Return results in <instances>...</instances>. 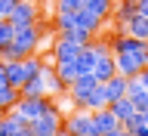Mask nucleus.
<instances>
[{
  "mask_svg": "<svg viewBox=\"0 0 148 136\" xmlns=\"http://www.w3.org/2000/svg\"><path fill=\"white\" fill-rule=\"evenodd\" d=\"M40 43H43V37H40L37 25L16 28V34H12L9 46L3 50V53H0V59H3V62H6V59H25V56L37 53V50H40Z\"/></svg>",
  "mask_w": 148,
  "mask_h": 136,
  "instance_id": "nucleus-1",
  "label": "nucleus"
},
{
  "mask_svg": "<svg viewBox=\"0 0 148 136\" xmlns=\"http://www.w3.org/2000/svg\"><path fill=\"white\" fill-rule=\"evenodd\" d=\"M49 108H56V96H22V99H18V105H16L12 111H16L22 121H28V124H31L34 118L46 115Z\"/></svg>",
  "mask_w": 148,
  "mask_h": 136,
  "instance_id": "nucleus-2",
  "label": "nucleus"
},
{
  "mask_svg": "<svg viewBox=\"0 0 148 136\" xmlns=\"http://www.w3.org/2000/svg\"><path fill=\"white\" fill-rule=\"evenodd\" d=\"M62 127L71 136H92V111L80 108V105H71V111L62 118Z\"/></svg>",
  "mask_w": 148,
  "mask_h": 136,
  "instance_id": "nucleus-3",
  "label": "nucleus"
},
{
  "mask_svg": "<svg viewBox=\"0 0 148 136\" xmlns=\"http://www.w3.org/2000/svg\"><path fill=\"white\" fill-rule=\"evenodd\" d=\"M80 50H83L80 43L68 40L65 34H56V37H53V46H49V62H53V65H59V62H74Z\"/></svg>",
  "mask_w": 148,
  "mask_h": 136,
  "instance_id": "nucleus-4",
  "label": "nucleus"
},
{
  "mask_svg": "<svg viewBox=\"0 0 148 136\" xmlns=\"http://www.w3.org/2000/svg\"><path fill=\"white\" fill-rule=\"evenodd\" d=\"M96 84H99V81H96V74H92V71L77 74V77H74V84L68 87V102L83 108V102H86V96H90V90L96 87Z\"/></svg>",
  "mask_w": 148,
  "mask_h": 136,
  "instance_id": "nucleus-5",
  "label": "nucleus"
},
{
  "mask_svg": "<svg viewBox=\"0 0 148 136\" xmlns=\"http://www.w3.org/2000/svg\"><path fill=\"white\" fill-rule=\"evenodd\" d=\"M62 111L59 108H49L46 115H40V118L31 121V130H34V136H56L59 130H62Z\"/></svg>",
  "mask_w": 148,
  "mask_h": 136,
  "instance_id": "nucleus-6",
  "label": "nucleus"
},
{
  "mask_svg": "<svg viewBox=\"0 0 148 136\" xmlns=\"http://www.w3.org/2000/svg\"><path fill=\"white\" fill-rule=\"evenodd\" d=\"M37 19H40V6H37V0H18L16 9L9 12V22L16 28H25V25H34Z\"/></svg>",
  "mask_w": 148,
  "mask_h": 136,
  "instance_id": "nucleus-7",
  "label": "nucleus"
},
{
  "mask_svg": "<svg viewBox=\"0 0 148 136\" xmlns=\"http://www.w3.org/2000/svg\"><path fill=\"white\" fill-rule=\"evenodd\" d=\"M114 127H120V121H117V115L105 105V108H99V111H92V136H102V133H108V130H114Z\"/></svg>",
  "mask_w": 148,
  "mask_h": 136,
  "instance_id": "nucleus-8",
  "label": "nucleus"
},
{
  "mask_svg": "<svg viewBox=\"0 0 148 136\" xmlns=\"http://www.w3.org/2000/svg\"><path fill=\"white\" fill-rule=\"evenodd\" d=\"M40 77L46 81V93H49V96H56V99H59V96H68V87H65L62 77L56 74V65L46 62L43 68H40Z\"/></svg>",
  "mask_w": 148,
  "mask_h": 136,
  "instance_id": "nucleus-9",
  "label": "nucleus"
},
{
  "mask_svg": "<svg viewBox=\"0 0 148 136\" xmlns=\"http://www.w3.org/2000/svg\"><path fill=\"white\" fill-rule=\"evenodd\" d=\"M114 68H117V74H123V77H136L145 65L139 62L136 56H130V53H114Z\"/></svg>",
  "mask_w": 148,
  "mask_h": 136,
  "instance_id": "nucleus-10",
  "label": "nucleus"
},
{
  "mask_svg": "<svg viewBox=\"0 0 148 136\" xmlns=\"http://www.w3.org/2000/svg\"><path fill=\"white\" fill-rule=\"evenodd\" d=\"M92 74H96V81H99V84H105L108 77H114V74H117V68H114V53L96 56V65H92Z\"/></svg>",
  "mask_w": 148,
  "mask_h": 136,
  "instance_id": "nucleus-11",
  "label": "nucleus"
},
{
  "mask_svg": "<svg viewBox=\"0 0 148 136\" xmlns=\"http://www.w3.org/2000/svg\"><path fill=\"white\" fill-rule=\"evenodd\" d=\"M133 16H136V0H114L111 19H114V25H117V28H123Z\"/></svg>",
  "mask_w": 148,
  "mask_h": 136,
  "instance_id": "nucleus-12",
  "label": "nucleus"
},
{
  "mask_svg": "<svg viewBox=\"0 0 148 136\" xmlns=\"http://www.w3.org/2000/svg\"><path fill=\"white\" fill-rule=\"evenodd\" d=\"M3 71H6V81L12 84V87H18V90H22V84L28 81L25 77V62H22V59H6V62H3Z\"/></svg>",
  "mask_w": 148,
  "mask_h": 136,
  "instance_id": "nucleus-13",
  "label": "nucleus"
},
{
  "mask_svg": "<svg viewBox=\"0 0 148 136\" xmlns=\"http://www.w3.org/2000/svg\"><path fill=\"white\" fill-rule=\"evenodd\" d=\"M108 108L114 111V115H117V121H120V124H127L130 118H136V115H139L136 102L130 99V96H123V99H114V102H111V105H108Z\"/></svg>",
  "mask_w": 148,
  "mask_h": 136,
  "instance_id": "nucleus-14",
  "label": "nucleus"
},
{
  "mask_svg": "<svg viewBox=\"0 0 148 136\" xmlns=\"http://www.w3.org/2000/svg\"><path fill=\"white\" fill-rule=\"evenodd\" d=\"M127 87H130V77H123V74L108 77V81H105V90H108V105H111L114 99H123V96H127Z\"/></svg>",
  "mask_w": 148,
  "mask_h": 136,
  "instance_id": "nucleus-15",
  "label": "nucleus"
},
{
  "mask_svg": "<svg viewBox=\"0 0 148 136\" xmlns=\"http://www.w3.org/2000/svg\"><path fill=\"white\" fill-rule=\"evenodd\" d=\"M18 99H22V90L12 87V84H3V87H0V115H3V111H12L18 105Z\"/></svg>",
  "mask_w": 148,
  "mask_h": 136,
  "instance_id": "nucleus-16",
  "label": "nucleus"
},
{
  "mask_svg": "<svg viewBox=\"0 0 148 136\" xmlns=\"http://www.w3.org/2000/svg\"><path fill=\"white\" fill-rule=\"evenodd\" d=\"M108 105V90H105V84H96L90 90V96H86V102H83V108H90V111H99Z\"/></svg>",
  "mask_w": 148,
  "mask_h": 136,
  "instance_id": "nucleus-17",
  "label": "nucleus"
},
{
  "mask_svg": "<svg viewBox=\"0 0 148 136\" xmlns=\"http://www.w3.org/2000/svg\"><path fill=\"white\" fill-rule=\"evenodd\" d=\"M120 31H127V34H133V37H139V40H148V16H133L127 22V25L120 28Z\"/></svg>",
  "mask_w": 148,
  "mask_h": 136,
  "instance_id": "nucleus-18",
  "label": "nucleus"
},
{
  "mask_svg": "<svg viewBox=\"0 0 148 136\" xmlns=\"http://www.w3.org/2000/svg\"><path fill=\"white\" fill-rule=\"evenodd\" d=\"M83 9H90L96 19L108 22L111 19V9H114V0H83Z\"/></svg>",
  "mask_w": 148,
  "mask_h": 136,
  "instance_id": "nucleus-19",
  "label": "nucleus"
},
{
  "mask_svg": "<svg viewBox=\"0 0 148 136\" xmlns=\"http://www.w3.org/2000/svg\"><path fill=\"white\" fill-rule=\"evenodd\" d=\"M22 124H28V121H22L16 111H3L0 115V136H16Z\"/></svg>",
  "mask_w": 148,
  "mask_h": 136,
  "instance_id": "nucleus-20",
  "label": "nucleus"
},
{
  "mask_svg": "<svg viewBox=\"0 0 148 136\" xmlns=\"http://www.w3.org/2000/svg\"><path fill=\"white\" fill-rule=\"evenodd\" d=\"M77 25H80L83 31H90V34H99L105 22H102V19H96L90 9H77Z\"/></svg>",
  "mask_w": 148,
  "mask_h": 136,
  "instance_id": "nucleus-21",
  "label": "nucleus"
},
{
  "mask_svg": "<svg viewBox=\"0 0 148 136\" xmlns=\"http://www.w3.org/2000/svg\"><path fill=\"white\" fill-rule=\"evenodd\" d=\"M74 62H77V71H80V74L92 71V65H96V50H92V40L83 46L80 53H77V59H74Z\"/></svg>",
  "mask_w": 148,
  "mask_h": 136,
  "instance_id": "nucleus-22",
  "label": "nucleus"
},
{
  "mask_svg": "<svg viewBox=\"0 0 148 136\" xmlns=\"http://www.w3.org/2000/svg\"><path fill=\"white\" fill-rule=\"evenodd\" d=\"M22 96H49L46 93V81L37 74V77H31V81L22 84Z\"/></svg>",
  "mask_w": 148,
  "mask_h": 136,
  "instance_id": "nucleus-23",
  "label": "nucleus"
},
{
  "mask_svg": "<svg viewBox=\"0 0 148 136\" xmlns=\"http://www.w3.org/2000/svg\"><path fill=\"white\" fill-rule=\"evenodd\" d=\"M56 74L62 77V84H65V87H71V84H74V77H77L80 71H77V62H59V65H56Z\"/></svg>",
  "mask_w": 148,
  "mask_h": 136,
  "instance_id": "nucleus-24",
  "label": "nucleus"
},
{
  "mask_svg": "<svg viewBox=\"0 0 148 136\" xmlns=\"http://www.w3.org/2000/svg\"><path fill=\"white\" fill-rule=\"evenodd\" d=\"M22 62H25V77L28 81H31V77H37V74H40V68H43V59H40V56L37 53H31V56H25V59H22Z\"/></svg>",
  "mask_w": 148,
  "mask_h": 136,
  "instance_id": "nucleus-25",
  "label": "nucleus"
},
{
  "mask_svg": "<svg viewBox=\"0 0 148 136\" xmlns=\"http://www.w3.org/2000/svg\"><path fill=\"white\" fill-rule=\"evenodd\" d=\"M62 34L68 37V40H74V43H80V46H86V43H90V40H92V37H96V34H90V31H83L80 25L68 28V31H62Z\"/></svg>",
  "mask_w": 148,
  "mask_h": 136,
  "instance_id": "nucleus-26",
  "label": "nucleus"
},
{
  "mask_svg": "<svg viewBox=\"0 0 148 136\" xmlns=\"http://www.w3.org/2000/svg\"><path fill=\"white\" fill-rule=\"evenodd\" d=\"M12 34H16V25H12L9 19H0V53H3V50L9 46Z\"/></svg>",
  "mask_w": 148,
  "mask_h": 136,
  "instance_id": "nucleus-27",
  "label": "nucleus"
},
{
  "mask_svg": "<svg viewBox=\"0 0 148 136\" xmlns=\"http://www.w3.org/2000/svg\"><path fill=\"white\" fill-rule=\"evenodd\" d=\"M83 9V0H56V12H77Z\"/></svg>",
  "mask_w": 148,
  "mask_h": 136,
  "instance_id": "nucleus-28",
  "label": "nucleus"
},
{
  "mask_svg": "<svg viewBox=\"0 0 148 136\" xmlns=\"http://www.w3.org/2000/svg\"><path fill=\"white\" fill-rule=\"evenodd\" d=\"M18 0H0V19H9V12L16 9Z\"/></svg>",
  "mask_w": 148,
  "mask_h": 136,
  "instance_id": "nucleus-29",
  "label": "nucleus"
},
{
  "mask_svg": "<svg viewBox=\"0 0 148 136\" xmlns=\"http://www.w3.org/2000/svg\"><path fill=\"white\" fill-rule=\"evenodd\" d=\"M136 81H139V84H142V87L148 90V65H145V68H142V71L136 74Z\"/></svg>",
  "mask_w": 148,
  "mask_h": 136,
  "instance_id": "nucleus-30",
  "label": "nucleus"
},
{
  "mask_svg": "<svg viewBox=\"0 0 148 136\" xmlns=\"http://www.w3.org/2000/svg\"><path fill=\"white\" fill-rule=\"evenodd\" d=\"M136 12L139 16H148V0H136Z\"/></svg>",
  "mask_w": 148,
  "mask_h": 136,
  "instance_id": "nucleus-31",
  "label": "nucleus"
},
{
  "mask_svg": "<svg viewBox=\"0 0 148 136\" xmlns=\"http://www.w3.org/2000/svg\"><path fill=\"white\" fill-rule=\"evenodd\" d=\"M102 136H127V127H123V124H120V127L108 130V133H102Z\"/></svg>",
  "mask_w": 148,
  "mask_h": 136,
  "instance_id": "nucleus-32",
  "label": "nucleus"
},
{
  "mask_svg": "<svg viewBox=\"0 0 148 136\" xmlns=\"http://www.w3.org/2000/svg\"><path fill=\"white\" fill-rule=\"evenodd\" d=\"M16 136H34V130H31V124H22V127H18V133Z\"/></svg>",
  "mask_w": 148,
  "mask_h": 136,
  "instance_id": "nucleus-33",
  "label": "nucleus"
},
{
  "mask_svg": "<svg viewBox=\"0 0 148 136\" xmlns=\"http://www.w3.org/2000/svg\"><path fill=\"white\" fill-rule=\"evenodd\" d=\"M56 136H71V133H68V130H65V127H62V130H59V133H56Z\"/></svg>",
  "mask_w": 148,
  "mask_h": 136,
  "instance_id": "nucleus-34",
  "label": "nucleus"
},
{
  "mask_svg": "<svg viewBox=\"0 0 148 136\" xmlns=\"http://www.w3.org/2000/svg\"><path fill=\"white\" fill-rule=\"evenodd\" d=\"M139 115H142V121H145V124H148V111H139Z\"/></svg>",
  "mask_w": 148,
  "mask_h": 136,
  "instance_id": "nucleus-35",
  "label": "nucleus"
},
{
  "mask_svg": "<svg viewBox=\"0 0 148 136\" xmlns=\"http://www.w3.org/2000/svg\"><path fill=\"white\" fill-rule=\"evenodd\" d=\"M0 74H6V71H3V59H0Z\"/></svg>",
  "mask_w": 148,
  "mask_h": 136,
  "instance_id": "nucleus-36",
  "label": "nucleus"
},
{
  "mask_svg": "<svg viewBox=\"0 0 148 136\" xmlns=\"http://www.w3.org/2000/svg\"><path fill=\"white\" fill-rule=\"evenodd\" d=\"M127 136H133V133H130V130H127Z\"/></svg>",
  "mask_w": 148,
  "mask_h": 136,
  "instance_id": "nucleus-37",
  "label": "nucleus"
}]
</instances>
